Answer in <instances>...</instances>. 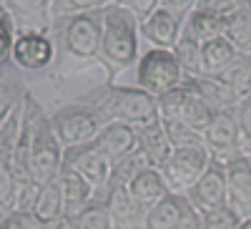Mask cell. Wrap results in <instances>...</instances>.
Returning <instances> with one entry per match:
<instances>
[{
  "label": "cell",
  "instance_id": "36",
  "mask_svg": "<svg viewBox=\"0 0 251 229\" xmlns=\"http://www.w3.org/2000/svg\"><path fill=\"white\" fill-rule=\"evenodd\" d=\"M241 219L244 217L226 204V206H221V209H216V212L201 214L199 229H239L241 227Z\"/></svg>",
  "mask_w": 251,
  "mask_h": 229
},
{
  "label": "cell",
  "instance_id": "28",
  "mask_svg": "<svg viewBox=\"0 0 251 229\" xmlns=\"http://www.w3.org/2000/svg\"><path fill=\"white\" fill-rule=\"evenodd\" d=\"M171 53L178 60L183 76H201L203 73V68H201V43L188 33H181V38L174 43Z\"/></svg>",
  "mask_w": 251,
  "mask_h": 229
},
{
  "label": "cell",
  "instance_id": "35",
  "mask_svg": "<svg viewBox=\"0 0 251 229\" xmlns=\"http://www.w3.org/2000/svg\"><path fill=\"white\" fill-rule=\"evenodd\" d=\"M15 35H18V26H15L13 15L8 13L5 5H0V68L10 63Z\"/></svg>",
  "mask_w": 251,
  "mask_h": 229
},
{
  "label": "cell",
  "instance_id": "11",
  "mask_svg": "<svg viewBox=\"0 0 251 229\" xmlns=\"http://www.w3.org/2000/svg\"><path fill=\"white\" fill-rule=\"evenodd\" d=\"M199 222L201 217L188 197L171 192L149 209L143 229H199Z\"/></svg>",
  "mask_w": 251,
  "mask_h": 229
},
{
  "label": "cell",
  "instance_id": "41",
  "mask_svg": "<svg viewBox=\"0 0 251 229\" xmlns=\"http://www.w3.org/2000/svg\"><path fill=\"white\" fill-rule=\"evenodd\" d=\"M116 5L126 8L131 15H136V20L141 23L143 18H149L156 8H158V0H113Z\"/></svg>",
  "mask_w": 251,
  "mask_h": 229
},
{
  "label": "cell",
  "instance_id": "33",
  "mask_svg": "<svg viewBox=\"0 0 251 229\" xmlns=\"http://www.w3.org/2000/svg\"><path fill=\"white\" fill-rule=\"evenodd\" d=\"M219 76L228 83V86H234L239 96L251 93V53H239L231 60V66Z\"/></svg>",
  "mask_w": 251,
  "mask_h": 229
},
{
  "label": "cell",
  "instance_id": "37",
  "mask_svg": "<svg viewBox=\"0 0 251 229\" xmlns=\"http://www.w3.org/2000/svg\"><path fill=\"white\" fill-rule=\"evenodd\" d=\"M23 106V103H20ZM20 106L13 111V116L0 126V161H8L10 159V151H13V143H15V136H18V126H20Z\"/></svg>",
  "mask_w": 251,
  "mask_h": 229
},
{
  "label": "cell",
  "instance_id": "32",
  "mask_svg": "<svg viewBox=\"0 0 251 229\" xmlns=\"http://www.w3.org/2000/svg\"><path fill=\"white\" fill-rule=\"evenodd\" d=\"M166 134H169V141L174 149H186V146H203V134H199L196 129H191L188 123L174 118V116H158Z\"/></svg>",
  "mask_w": 251,
  "mask_h": 229
},
{
  "label": "cell",
  "instance_id": "27",
  "mask_svg": "<svg viewBox=\"0 0 251 229\" xmlns=\"http://www.w3.org/2000/svg\"><path fill=\"white\" fill-rule=\"evenodd\" d=\"M224 38L231 40L239 53H251V5H244L231 15H226Z\"/></svg>",
  "mask_w": 251,
  "mask_h": 229
},
{
  "label": "cell",
  "instance_id": "30",
  "mask_svg": "<svg viewBox=\"0 0 251 229\" xmlns=\"http://www.w3.org/2000/svg\"><path fill=\"white\" fill-rule=\"evenodd\" d=\"M73 224H75V229H113L106 194L96 197L80 214H75L73 217Z\"/></svg>",
  "mask_w": 251,
  "mask_h": 229
},
{
  "label": "cell",
  "instance_id": "15",
  "mask_svg": "<svg viewBox=\"0 0 251 229\" xmlns=\"http://www.w3.org/2000/svg\"><path fill=\"white\" fill-rule=\"evenodd\" d=\"M224 169H226L228 206L241 217H251V161L244 154H239Z\"/></svg>",
  "mask_w": 251,
  "mask_h": 229
},
{
  "label": "cell",
  "instance_id": "29",
  "mask_svg": "<svg viewBox=\"0 0 251 229\" xmlns=\"http://www.w3.org/2000/svg\"><path fill=\"white\" fill-rule=\"evenodd\" d=\"M20 181L8 161H0V222L5 217H10V212L18 209V201H20Z\"/></svg>",
  "mask_w": 251,
  "mask_h": 229
},
{
  "label": "cell",
  "instance_id": "24",
  "mask_svg": "<svg viewBox=\"0 0 251 229\" xmlns=\"http://www.w3.org/2000/svg\"><path fill=\"white\" fill-rule=\"evenodd\" d=\"M183 33H188L191 38H196L199 43L221 38V35L226 33V15L208 13V10H196V8H194L191 13L186 15Z\"/></svg>",
  "mask_w": 251,
  "mask_h": 229
},
{
  "label": "cell",
  "instance_id": "6",
  "mask_svg": "<svg viewBox=\"0 0 251 229\" xmlns=\"http://www.w3.org/2000/svg\"><path fill=\"white\" fill-rule=\"evenodd\" d=\"M63 149L58 136L53 134L50 126V116L43 114L38 121L35 139H33V149H30V161H28V181L35 186H43L58 179L63 169Z\"/></svg>",
  "mask_w": 251,
  "mask_h": 229
},
{
  "label": "cell",
  "instance_id": "2",
  "mask_svg": "<svg viewBox=\"0 0 251 229\" xmlns=\"http://www.w3.org/2000/svg\"><path fill=\"white\" fill-rule=\"evenodd\" d=\"M48 30L55 40V60L63 58L75 66L98 63L103 38V10L53 18Z\"/></svg>",
  "mask_w": 251,
  "mask_h": 229
},
{
  "label": "cell",
  "instance_id": "26",
  "mask_svg": "<svg viewBox=\"0 0 251 229\" xmlns=\"http://www.w3.org/2000/svg\"><path fill=\"white\" fill-rule=\"evenodd\" d=\"M30 209L35 212L38 219H43L46 224H50V222H55V219L63 217V194H60L58 179L50 181V184L38 186V194H35V199H33Z\"/></svg>",
  "mask_w": 251,
  "mask_h": 229
},
{
  "label": "cell",
  "instance_id": "1",
  "mask_svg": "<svg viewBox=\"0 0 251 229\" xmlns=\"http://www.w3.org/2000/svg\"><path fill=\"white\" fill-rule=\"evenodd\" d=\"M141 53V28L136 15L111 3L103 10V38L98 58L103 71L108 73V81H116L126 71H133Z\"/></svg>",
  "mask_w": 251,
  "mask_h": 229
},
{
  "label": "cell",
  "instance_id": "18",
  "mask_svg": "<svg viewBox=\"0 0 251 229\" xmlns=\"http://www.w3.org/2000/svg\"><path fill=\"white\" fill-rule=\"evenodd\" d=\"M93 146L106 156L111 164L121 161L123 156H128L131 151L138 149V129L128 126V123L111 121L103 126V131L96 136Z\"/></svg>",
  "mask_w": 251,
  "mask_h": 229
},
{
  "label": "cell",
  "instance_id": "14",
  "mask_svg": "<svg viewBox=\"0 0 251 229\" xmlns=\"http://www.w3.org/2000/svg\"><path fill=\"white\" fill-rule=\"evenodd\" d=\"M183 23L186 15L171 13L166 8H156L149 18H143L138 28H141V40H146L149 48H166L171 51L174 43L183 33Z\"/></svg>",
  "mask_w": 251,
  "mask_h": 229
},
{
  "label": "cell",
  "instance_id": "42",
  "mask_svg": "<svg viewBox=\"0 0 251 229\" xmlns=\"http://www.w3.org/2000/svg\"><path fill=\"white\" fill-rule=\"evenodd\" d=\"M158 8H166L178 15H188L196 8V0H158Z\"/></svg>",
  "mask_w": 251,
  "mask_h": 229
},
{
  "label": "cell",
  "instance_id": "47",
  "mask_svg": "<svg viewBox=\"0 0 251 229\" xmlns=\"http://www.w3.org/2000/svg\"><path fill=\"white\" fill-rule=\"evenodd\" d=\"M0 5H3V3H0Z\"/></svg>",
  "mask_w": 251,
  "mask_h": 229
},
{
  "label": "cell",
  "instance_id": "20",
  "mask_svg": "<svg viewBox=\"0 0 251 229\" xmlns=\"http://www.w3.org/2000/svg\"><path fill=\"white\" fill-rule=\"evenodd\" d=\"M138 149L146 154L149 164L156 166V169H163L166 161L171 159L174 146H171L169 134H166V129H163V123H161L158 116L153 121H149L146 126L138 129Z\"/></svg>",
  "mask_w": 251,
  "mask_h": 229
},
{
  "label": "cell",
  "instance_id": "21",
  "mask_svg": "<svg viewBox=\"0 0 251 229\" xmlns=\"http://www.w3.org/2000/svg\"><path fill=\"white\" fill-rule=\"evenodd\" d=\"M126 189L131 192V197L136 201H141L146 209H151L153 204H158L163 197H169L171 189H169V184H166L161 169H156V166H146L143 172H138Z\"/></svg>",
  "mask_w": 251,
  "mask_h": 229
},
{
  "label": "cell",
  "instance_id": "16",
  "mask_svg": "<svg viewBox=\"0 0 251 229\" xmlns=\"http://www.w3.org/2000/svg\"><path fill=\"white\" fill-rule=\"evenodd\" d=\"M186 86L191 88L196 96H201L214 111H234L236 103L241 101V96L236 93L234 86L221 78V76H211V73H201V76H186Z\"/></svg>",
  "mask_w": 251,
  "mask_h": 229
},
{
  "label": "cell",
  "instance_id": "12",
  "mask_svg": "<svg viewBox=\"0 0 251 229\" xmlns=\"http://www.w3.org/2000/svg\"><path fill=\"white\" fill-rule=\"evenodd\" d=\"M63 166H68V169H73L75 174H80L98 194H106V186H108V179H111L113 164L103 156L93 143L66 149V151H63Z\"/></svg>",
  "mask_w": 251,
  "mask_h": 229
},
{
  "label": "cell",
  "instance_id": "39",
  "mask_svg": "<svg viewBox=\"0 0 251 229\" xmlns=\"http://www.w3.org/2000/svg\"><path fill=\"white\" fill-rule=\"evenodd\" d=\"M236 123H239V131H241V139L251 143V93L241 96V101L236 103Z\"/></svg>",
  "mask_w": 251,
  "mask_h": 229
},
{
  "label": "cell",
  "instance_id": "45",
  "mask_svg": "<svg viewBox=\"0 0 251 229\" xmlns=\"http://www.w3.org/2000/svg\"><path fill=\"white\" fill-rule=\"evenodd\" d=\"M0 229H5V227H3V224H0Z\"/></svg>",
  "mask_w": 251,
  "mask_h": 229
},
{
  "label": "cell",
  "instance_id": "3",
  "mask_svg": "<svg viewBox=\"0 0 251 229\" xmlns=\"http://www.w3.org/2000/svg\"><path fill=\"white\" fill-rule=\"evenodd\" d=\"M83 101L96 106L108 123L118 121V123H128L133 129L146 126L149 121L158 116L156 96L146 93L143 88L133 86V83L106 81L98 88H93L88 96H83Z\"/></svg>",
  "mask_w": 251,
  "mask_h": 229
},
{
  "label": "cell",
  "instance_id": "8",
  "mask_svg": "<svg viewBox=\"0 0 251 229\" xmlns=\"http://www.w3.org/2000/svg\"><path fill=\"white\" fill-rule=\"evenodd\" d=\"M10 60L25 73H40L55 63V40L50 30H18Z\"/></svg>",
  "mask_w": 251,
  "mask_h": 229
},
{
  "label": "cell",
  "instance_id": "44",
  "mask_svg": "<svg viewBox=\"0 0 251 229\" xmlns=\"http://www.w3.org/2000/svg\"><path fill=\"white\" fill-rule=\"evenodd\" d=\"M239 229H251V217H244L241 219V227Z\"/></svg>",
  "mask_w": 251,
  "mask_h": 229
},
{
  "label": "cell",
  "instance_id": "38",
  "mask_svg": "<svg viewBox=\"0 0 251 229\" xmlns=\"http://www.w3.org/2000/svg\"><path fill=\"white\" fill-rule=\"evenodd\" d=\"M0 224H3L5 229H46L48 227L43 219L35 217L33 209H15V212H10V217H5Z\"/></svg>",
  "mask_w": 251,
  "mask_h": 229
},
{
  "label": "cell",
  "instance_id": "10",
  "mask_svg": "<svg viewBox=\"0 0 251 229\" xmlns=\"http://www.w3.org/2000/svg\"><path fill=\"white\" fill-rule=\"evenodd\" d=\"M203 149L208 151L211 161L224 164V166L234 156H239L241 131H239L234 111H219L214 116V121L208 123V129L203 131Z\"/></svg>",
  "mask_w": 251,
  "mask_h": 229
},
{
  "label": "cell",
  "instance_id": "34",
  "mask_svg": "<svg viewBox=\"0 0 251 229\" xmlns=\"http://www.w3.org/2000/svg\"><path fill=\"white\" fill-rule=\"evenodd\" d=\"M113 0H50V20L73 15V13H88V10H106Z\"/></svg>",
  "mask_w": 251,
  "mask_h": 229
},
{
  "label": "cell",
  "instance_id": "43",
  "mask_svg": "<svg viewBox=\"0 0 251 229\" xmlns=\"http://www.w3.org/2000/svg\"><path fill=\"white\" fill-rule=\"evenodd\" d=\"M46 229H75V224H73V219H68V217H60V219L50 222Z\"/></svg>",
  "mask_w": 251,
  "mask_h": 229
},
{
  "label": "cell",
  "instance_id": "19",
  "mask_svg": "<svg viewBox=\"0 0 251 229\" xmlns=\"http://www.w3.org/2000/svg\"><path fill=\"white\" fill-rule=\"evenodd\" d=\"M58 186H60V194H63V217H68V219L80 214L96 197H100L86 179L80 174H75L73 169H68V166L60 169Z\"/></svg>",
  "mask_w": 251,
  "mask_h": 229
},
{
  "label": "cell",
  "instance_id": "4",
  "mask_svg": "<svg viewBox=\"0 0 251 229\" xmlns=\"http://www.w3.org/2000/svg\"><path fill=\"white\" fill-rule=\"evenodd\" d=\"M106 123L108 121L100 116V111L96 106H91L88 101H83V98L68 103V106H60L58 111L50 114L53 134L58 136L63 149L93 143Z\"/></svg>",
  "mask_w": 251,
  "mask_h": 229
},
{
  "label": "cell",
  "instance_id": "46",
  "mask_svg": "<svg viewBox=\"0 0 251 229\" xmlns=\"http://www.w3.org/2000/svg\"><path fill=\"white\" fill-rule=\"evenodd\" d=\"M0 3H3V0H0Z\"/></svg>",
  "mask_w": 251,
  "mask_h": 229
},
{
  "label": "cell",
  "instance_id": "5",
  "mask_svg": "<svg viewBox=\"0 0 251 229\" xmlns=\"http://www.w3.org/2000/svg\"><path fill=\"white\" fill-rule=\"evenodd\" d=\"M186 81L178 60L174 58L171 51L166 48H146L133 66V86L143 88L151 96H163L174 91L176 86Z\"/></svg>",
  "mask_w": 251,
  "mask_h": 229
},
{
  "label": "cell",
  "instance_id": "23",
  "mask_svg": "<svg viewBox=\"0 0 251 229\" xmlns=\"http://www.w3.org/2000/svg\"><path fill=\"white\" fill-rule=\"evenodd\" d=\"M25 83L20 78V68L13 63L0 68V126L13 116V111L23 103V96H25Z\"/></svg>",
  "mask_w": 251,
  "mask_h": 229
},
{
  "label": "cell",
  "instance_id": "25",
  "mask_svg": "<svg viewBox=\"0 0 251 229\" xmlns=\"http://www.w3.org/2000/svg\"><path fill=\"white\" fill-rule=\"evenodd\" d=\"M239 56V51L234 48V43L228 38H214V40H206L201 43V68L203 73H211V76H219L224 73L231 60Z\"/></svg>",
  "mask_w": 251,
  "mask_h": 229
},
{
  "label": "cell",
  "instance_id": "13",
  "mask_svg": "<svg viewBox=\"0 0 251 229\" xmlns=\"http://www.w3.org/2000/svg\"><path fill=\"white\" fill-rule=\"evenodd\" d=\"M186 197L194 204L199 217L226 206L228 197H226V169H224V164H216V161L208 164V169L199 176V181L191 189L186 192Z\"/></svg>",
  "mask_w": 251,
  "mask_h": 229
},
{
  "label": "cell",
  "instance_id": "22",
  "mask_svg": "<svg viewBox=\"0 0 251 229\" xmlns=\"http://www.w3.org/2000/svg\"><path fill=\"white\" fill-rule=\"evenodd\" d=\"M3 5L13 15L18 30L50 28V0H3Z\"/></svg>",
  "mask_w": 251,
  "mask_h": 229
},
{
  "label": "cell",
  "instance_id": "40",
  "mask_svg": "<svg viewBox=\"0 0 251 229\" xmlns=\"http://www.w3.org/2000/svg\"><path fill=\"white\" fill-rule=\"evenodd\" d=\"M244 0H196V10H208L219 15H231L234 10L244 8Z\"/></svg>",
  "mask_w": 251,
  "mask_h": 229
},
{
  "label": "cell",
  "instance_id": "31",
  "mask_svg": "<svg viewBox=\"0 0 251 229\" xmlns=\"http://www.w3.org/2000/svg\"><path fill=\"white\" fill-rule=\"evenodd\" d=\"M146 166H151L149 159H146V154H143L141 149L131 151L128 156H123L121 161L113 164L111 179H108V186H106V189H113V186H128V181H131L138 172H143Z\"/></svg>",
  "mask_w": 251,
  "mask_h": 229
},
{
  "label": "cell",
  "instance_id": "17",
  "mask_svg": "<svg viewBox=\"0 0 251 229\" xmlns=\"http://www.w3.org/2000/svg\"><path fill=\"white\" fill-rule=\"evenodd\" d=\"M106 201L113 229H143L146 227V214L149 209L131 197V192L126 186H113L106 189Z\"/></svg>",
  "mask_w": 251,
  "mask_h": 229
},
{
  "label": "cell",
  "instance_id": "9",
  "mask_svg": "<svg viewBox=\"0 0 251 229\" xmlns=\"http://www.w3.org/2000/svg\"><path fill=\"white\" fill-rule=\"evenodd\" d=\"M211 156L203 146H186V149H174L171 159L166 161L161 169L169 189L176 194H186L191 186L199 181V176L208 169Z\"/></svg>",
  "mask_w": 251,
  "mask_h": 229
},
{
  "label": "cell",
  "instance_id": "7",
  "mask_svg": "<svg viewBox=\"0 0 251 229\" xmlns=\"http://www.w3.org/2000/svg\"><path fill=\"white\" fill-rule=\"evenodd\" d=\"M156 103H158V116H174V118L188 123L191 129H196L199 134H203L208 129V123L214 121V116L219 114L201 96H196L186 83H181V86H176L169 93L158 96Z\"/></svg>",
  "mask_w": 251,
  "mask_h": 229
}]
</instances>
